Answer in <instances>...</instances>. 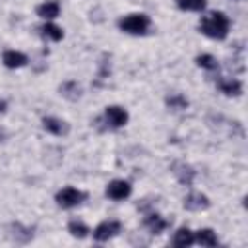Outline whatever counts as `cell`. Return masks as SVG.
I'll list each match as a JSON object with an SVG mask.
<instances>
[{"label":"cell","mask_w":248,"mask_h":248,"mask_svg":"<svg viewBox=\"0 0 248 248\" xmlns=\"http://www.w3.org/2000/svg\"><path fill=\"white\" fill-rule=\"evenodd\" d=\"M231 21L223 12H209L207 16L202 17L200 21V31L211 39H225L229 35Z\"/></svg>","instance_id":"obj_1"},{"label":"cell","mask_w":248,"mask_h":248,"mask_svg":"<svg viewBox=\"0 0 248 248\" xmlns=\"http://www.w3.org/2000/svg\"><path fill=\"white\" fill-rule=\"evenodd\" d=\"M149 23H151V19L145 14H130L118 21V27L130 35H143L149 29Z\"/></svg>","instance_id":"obj_2"},{"label":"cell","mask_w":248,"mask_h":248,"mask_svg":"<svg viewBox=\"0 0 248 248\" xmlns=\"http://www.w3.org/2000/svg\"><path fill=\"white\" fill-rule=\"evenodd\" d=\"M85 200V194L74 186H66L56 194V203L60 207H74Z\"/></svg>","instance_id":"obj_3"},{"label":"cell","mask_w":248,"mask_h":248,"mask_svg":"<svg viewBox=\"0 0 248 248\" xmlns=\"http://www.w3.org/2000/svg\"><path fill=\"white\" fill-rule=\"evenodd\" d=\"M120 229H122V225H120L118 221H103V223L97 225V229L93 231V238L99 240V242L108 240V238L116 236V234L120 232Z\"/></svg>","instance_id":"obj_4"},{"label":"cell","mask_w":248,"mask_h":248,"mask_svg":"<svg viewBox=\"0 0 248 248\" xmlns=\"http://www.w3.org/2000/svg\"><path fill=\"white\" fill-rule=\"evenodd\" d=\"M105 118L112 128H120L128 122V112H126V108H122L118 105H110L105 108Z\"/></svg>","instance_id":"obj_5"},{"label":"cell","mask_w":248,"mask_h":248,"mask_svg":"<svg viewBox=\"0 0 248 248\" xmlns=\"http://www.w3.org/2000/svg\"><path fill=\"white\" fill-rule=\"evenodd\" d=\"M130 194H132V186H130L126 180H112V182H108V186H107V196H108L110 200L120 202V200H126Z\"/></svg>","instance_id":"obj_6"},{"label":"cell","mask_w":248,"mask_h":248,"mask_svg":"<svg viewBox=\"0 0 248 248\" xmlns=\"http://www.w3.org/2000/svg\"><path fill=\"white\" fill-rule=\"evenodd\" d=\"M184 207L190 211H202V209L209 207V200H207V196H203L200 192H192L184 198Z\"/></svg>","instance_id":"obj_7"},{"label":"cell","mask_w":248,"mask_h":248,"mask_svg":"<svg viewBox=\"0 0 248 248\" xmlns=\"http://www.w3.org/2000/svg\"><path fill=\"white\" fill-rule=\"evenodd\" d=\"M2 62L6 68H21L27 64V56L19 50H6L2 56Z\"/></svg>","instance_id":"obj_8"},{"label":"cell","mask_w":248,"mask_h":248,"mask_svg":"<svg viewBox=\"0 0 248 248\" xmlns=\"http://www.w3.org/2000/svg\"><path fill=\"white\" fill-rule=\"evenodd\" d=\"M217 87H219L221 93H225V95H229V97H232V95H240V93H242V83H240L238 79H234V78L219 79V81H217Z\"/></svg>","instance_id":"obj_9"},{"label":"cell","mask_w":248,"mask_h":248,"mask_svg":"<svg viewBox=\"0 0 248 248\" xmlns=\"http://www.w3.org/2000/svg\"><path fill=\"white\" fill-rule=\"evenodd\" d=\"M43 128H45L46 132L54 134V136H62V134L68 132V124H66L64 120H60V118H54V116L43 118Z\"/></svg>","instance_id":"obj_10"},{"label":"cell","mask_w":248,"mask_h":248,"mask_svg":"<svg viewBox=\"0 0 248 248\" xmlns=\"http://www.w3.org/2000/svg\"><path fill=\"white\" fill-rule=\"evenodd\" d=\"M37 14H39L43 19H54V17H58V14H60V4H58L56 0H46V2H43V4L37 8Z\"/></svg>","instance_id":"obj_11"},{"label":"cell","mask_w":248,"mask_h":248,"mask_svg":"<svg viewBox=\"0 0 248 248\" xmlns=\"http://www.w3.org/2000/svg\"><path fill=\"white\" fill-rule=\"evenodd\" d=\"M145 227L149 229V232H153V234H161L167 227H169V223L161 217V215H157V213H151V215H147L145 217Z\"/></svg>","instance_id":"obj_12"},{"label":"cell","mask_w":248,"mask_h":248,"mask_svg":"<svg viewBox=\"0 0 248 248\" xmlns=\"http://www.w3.org/2000/svg\"><path fill=\"white\" fill-rule=\"evenodd\" d=\"M172 244L178 246V248H186V246L194 244V232L190 229H186V227L178 229L174 232V236H172Z\"/></svg>","instance_id":"obj_13"},{"label":"cell","mask_w":248,"mask_h":248,"mask_svg":"<svg viewBox=\"0 0 248 248\" xmlns=\"http://www.w3.org/2000/svg\"><path fill=\"white\" fill-rule=\"evenodd\" d=\"M194 242H198L202 246H217V234L211 229H200L194 234Z\"/></svg>","instance_id":"obj_14"},{"label":"cell","mask_w":248,"mask_h":248,"mask_svg":"<svg viewBox=\"0 0 248 248\" xmlns=\"http://www.w3.org/2000/svg\"><path fill=\"white\" fill-rule=\"evenodd\" d=\"M68 231L76 238H85L89 234V227L85 223H81V221H70L68 223Z\"/></svg>","instance_id":"obj_15"},{"label":"cell","mask_w":248,"mask_h":248,"mask_svg":"<svg viewBox=\"0 0 248 248\" xmlns=\"http://www.w3.org/2000/svg\"><path fill=\"white\" fill-rule=\"evenodd\" d=\"M176 6L186 12H200L205 8V0H176Z\"/></svg>","instance_id":"obj_16"},{"label":"cell","mask_w":248,"mask_h":248,"mask_svg":"<svg viewBox=\"0 0 248 248\" xmlns=\"http://www.w3.org/2000/svg\"><path fill=\"white\" fill-rule=\"evenodd\" d=\"M41 31H43V35H45L46 39H50V41H60L62 35H64L62 29H60L58 25H54V23H45Z\"/></svg>","instance_id":"obj_17"},{"label":"cell","mask_w":248,"mask_h":248,"mask_svg":"<svg viewBox=\"0 0 248 248\" xmlns=\"http://www.w3.org/2000/svg\"><path fill=\"white\" fill-rule=\"evenodd\" d=\"M196 64L200 66V68H203V70H217V60H215V56H211V54H200L198 58H196Z\"/></svg>","instance_id":"obj_18"},{"label":"cell","mask_w":248,"mask_h":248,"mask_svg":"<svg viewBox=\"0 0 248 248\" xmlns=\"http://www.w3.org/2000/svg\"><path fill=\"white\" fill-rule=\"evenodd\" d=\"M167 105H169L170 108L182 110V108H186V107H188V99H186L184 95H180V93H174V95L167 97Z\"/></svg>","instance_id":"obj_19"},{"label":"cell","mask_w":248,"mask_h":248,"mask_svg":"<svg viewBox=\"0 0 248 248\" xmlns=\"http://www.w3.org/2000/svg\"><path fill=\"white\" fill-rule=\"evenodd\" d=\"M176 169H178V170H174V172H176V176L180 178V182L190 184V182H192V178H194V170H192L188 165H178Z\"/></svg>","instance_id":"obj_20"},{"label":"cell","mask_w":248,"mask_h":248,"mask_svg":"<svg viewBox=\"0 0 248 248\" xmlns=\"http://www.w3.org/2000/svg\"><path fill=\"white\" fill-rule=\"evenodd\" d=\"M6 110V103L4 101H0V112H4Z\"/></svg>","instance_id":"obj_21"}]
</instances>
